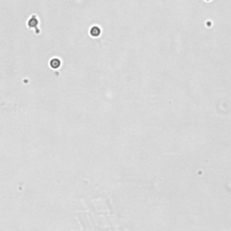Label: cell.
<instances>
[{
  "label": "cell",
  "instance_id": "1",
  "mask_svg": "<svg viewBox=\"0 0 231 231\" xmlns=\"http://www.w3.org/2000/svg\"><path fill=\"white\" fill-rule=\"evenodd\" d=\"M51 66H52L53 68H57V67H59V65H60V61L57 60V59H53V60L51 61Z\"/></svg>",
  "mask_w": 231,
  "mask_h": 231
}]
</instances>
